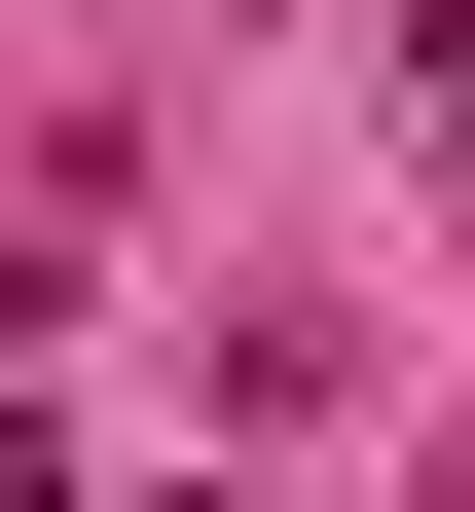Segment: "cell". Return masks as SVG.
Here are the masks:
<instances>
[{"label": "cell", "instance_id": "cell-1", "mask_svg": "<svg viewBox=\"0 0 475 512\" xmlns=\"http://www.w3.org/2000/svg\"><path fill=\"white\" fill-rule=\"evenodd\" d=\"M0 512H74V476H37V439H0Z\"/></svg>", "mask_w": 475, "mask_h": 512}]
</instances>
